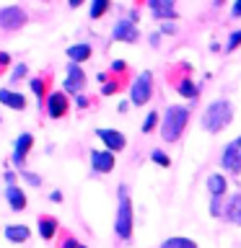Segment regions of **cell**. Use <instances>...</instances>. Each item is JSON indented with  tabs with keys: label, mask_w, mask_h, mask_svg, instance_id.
Here are the masks:
<instances>
[{
	"label": "cell",
	"mask_w": 241,
	"mask_h": 248,
	"mask_svg": "<svg viewBox=\"0 0 241 248\" xmlns=\"http://www.w3.org/2000/svg\"><path fill=\"white\" fill-rule=\"evenodd\" d=\"M231 119H233V106L225 98H218L205 108V114H202V129L218 135V132H223L228 127Z\"/></svg>",
	"instance_id": "6da1fadb"
},
{
	"label": "cell",
	"mask_w": 241,
	"mask_h": 248,
	"mask_svg": "<svg viewBox=\"0 0 241 248\" xmlns=\"http://www.w3.org/2000/svg\"><path fill=\"white\" fill-rule=\"evenodd\" d=\"M189 122V108L184 106H169L166 114H163V122H161V137L166 142H176L182 137V132Z\"/></svg>",
	"instance_id": "7a4b0ae2"
},
{
	"label": "cell",
	"mask_w": 241,
	"mask_h": 248,
	"mask_svg": "<svg viewBox=\"0 0 241 248\" xmlns=\"http://www.w3.org/2000/svg\"><path fill=\"white\" fill-rule=\"evenodd\" d=\"M114 230L122 240H127L132 235V204H130V197H127V189H124V186H120V207H117Z\"/></svg>",
	"instance_id": "3957f363"
},
{
	"label": "cell",
	"mask_w": 241,
	"mask_h": 248,
	"mask_svg": "<svg viewBox=\"0 0 241 248\" xmlns=\"http://www.w3.org/2000/svg\"><path fill=\"white\" fill-rule=\"evenodd\" d=\"M151 93H153V75L148 73V70H143V73L135 78V83H132L130 98H132V104H135V106H143V104L151 101Z\"/></svg>",
	"instance_id": "277c9868"
},
{
	"label": "cell",
	"mask_w": 241,
	"mask_h": 248,
	"mask_svg": "<svg viewBox=\"0 0 241 248\" xmlns=\"http://www.w3.org/2000/svg\"><path fill=\"white\" fill-rule=\"evenodd\" d=\"M221 163L225 170H231V173H241V137L231 140L228 145H225V150L221 155Z\"/></svg>",
	"instance_id": "5b68a950"
},
{
	"label": "cell",
	"mask_w": 241,
	"mask_h": 248,
	"mask_svg": "<svg viewBox=\"0 0 241 248\" xmlns=\"http://www.w3.org/2000/svg\"><path fill=\"white\" fill-rule=\"evenodd\" d=\"M23 23H26V13H23V8L8 5V8H3V11H0V29L13 31V29H21Z\"/></svg>",
	"instance_id": "8992f818"
},
{
	"label": "cell",
	"mask_w": 241,
	"mask_h": 248,
	"mask_svg": "<svg viewBox=\"0 0 241 248\" xmlns=\"http://www.w3.org/2000/svg\"><path fill=\"white\" fill-rule=\"evenodd\" d=\"M96 135H99L101 142L106 145L109 153H117V150H122V147L127 145L124 135H122V132H117V129H96Z\"/></svg>",
	"instance_id": "52a82bcc"
},
{
	"label": "cell",
	"mask_w": 241,
	"mask_h": 248,
	"mask_svg": "<svg viewBox=\"0 0 241 248\" xmlns=\"http://www.w3.org/2000/svg\"><path fill=\"white\" fill-rule=\"evenodd\" d=\"M91 166L96 173H109L114 168V153L109 150H93L91 153Z\"/></svg>",
	"instance_id": "ba28073f"
},
{
	"label": "cell",
	"mask_w": 241,
	"mask_h": 248,
	"mask_svg": "<svg viewBox=\"0 0 241 248\" xmlns=\"http://www.w3.org/2000/svg\"><path fill=\"white\" fill-rule=\"evenodd\" d=\"M148 8H151V13H153L158 21L176 18V8H174V3H171V0H148Z\"/></svg>",
	"instance_id": "9c48e42d"
},
{
	"label": "cell",
	"mask_w": 241,
	"mask_h": 248,
	"mask_svg": "<svg viewBox=\"0 0 241 248\" xmlns=\"http://www.w3.org/2000/svg\"><path fill=\"white\" fill-rule=\"evenodd\" d=\"M68 111V96L65 93H52L50 98H47V114L52 116V119H60V116H65Z\"/></svg>",
	"instance_id": "30bf717a"
},
{
	"label": "cell",
	"mask_w": 241,
	"mask_h": 248,
	"mask_svg": "<svg viewBox=\"0 0 241 248\" xmlns=\"http://www.w3.org/2000/svg\"><path fill=\"white\" fill-rule=\"evenodd\" d=\"M83 83H86V75H83V70L75 65V62H70L68 65V78H65V91L68 93H78L83 88Z\"/></svg>",
	"instance_id": "8fae6325"
},
{
	"label": "cell",
	"mask_w": 241,
	"mask_h": 248,
	"mask_svg": "<svg viewBox=\"0 0 241 248\" xmlns=\"http://www.w3.org/2000/svg\"><path fill=\"white\" fill-rule=\"evenodd\" d=\"M112 36H114V39H120V42H135V39H138L135 21H130V18L117 21V26H114V31H112Z\"/></svg>",
	"instance_id": "7c38bea8"
},
{
	"label": "cell",
	"mask_w": 241,
	"mask_h": 248,
	"mask_svg": "<svg viewBox=\"0 0 241 248\" xmlns=\"http://www.w3.org/2000/svg\"><path fill=\"white\" fill-rule=\"evenodd\" d=\"M31 145H34V137H31V135H21L18 140H16V145H13V163H16V166H23V160H26V153L31 150Z\"/></svg>",
	"instance_id": "4fadbf2b"
},
{
	"label": "cell",
	"mask_w": 241,
	"mask_h": 248,
	"mask_svg": "<svg viewBox=\"0 0 241 248\" xmlns=\"http://www.w3.org/2000/svg\"><path fill=\"white\" fill-rule=\"evenodd\" d=\"M233 225H241V194H233V197L225 202V212H223Z\"/></svg>",
	"instance_id": "5bb4252c"
},
{
	"label": "cell",
	"mask_w": 241,
	"mask_h": 248,
	"mask_svg": "<svg viewBox=\"0 0 241 248\" xmlns=\"http://www.w3.org/2000/svg\"><path fill=\"white\" fill-rule=\"evenodd\" d=\"M5 199H8V204H11L16 212L26 209V197H23V191L18 189V186H8V189H5Z\"/></svg>",
	"instance_id": "9a60e30c"
},
{
	"label": "cell",
	"mask_w": 241,
	"mask_h": 248,
	"mask_svg": "<svg viewBox=\"0 0 241 248\" xmlns=\"http://www.w3.org/2000/svg\"><path fill=\"white\" fill-rule=\"evenodd\" d=\"M0 104L21 111V108H26V98H23L21 93H13V91H0Z\"/></svg>",
	"instance_id": "2e32d148"
},
{
	"label": "cell",
	"mask_w": 241,
	"mask_h": 248,
	"mask_svg": "<svg viewBox=\"0 0 241 248\" xmlns=\"http://www.w3.org/2000/svg\"><path fill=\"white\" fill-rule=\"evenodd\" d=\"M225 178L221 173H213V176H207V191H210V197H223L225 194Z\"/></svg>",
	"instance_id": "e0dca14e"
},
{
	"label": "cell",
	"mask_w": 241,
	"mask_h": 248,
	"mask_svg": "<svg viewBox=\"0 0 241 248\" xmlns=\"http://www.w3.org/2000/svg\"><path fill=\"white\" fill-rule=\"evenodd\" d=\"M5 238L13 240V243H23V240H29V228L26 225H8Z\"/></svg>",
	"instance_id": "ac0fdd59"
},
{
	"label": "cell",
	"mask_w": 241,
	"mask_h": 248,
	"mask_svg": "<svg viewBox=\"0 0 241 248\" xmlns=\"http://www.w3.org/2000/svg\"><path fill=\"white\" fill-rule=\"evenodd\" d=\"M68 57L73 60L75 65H78V62H86V60L91 57V46L88 44H73V46H68Z\"/></svg>",
	"instance_id": "d6986e66"
},
{
	"label": "cell",
	"mask_w": 241,
	"mask_h": 248,
	"mask_svg": "<svg viewBox=\"0 0 241 248\" xmlns=\"http://www.w3.org/2000/svg\"><path fill=\"white\" fill-rule=\"evenodd\" d=\"M54 232H57V220H52V217H42L39 220V235L42 238H54Z\"/></svg>",
	"instance_id": "ffe728a7"
},
{
	"label": "cell",
	"mask_w": 241,
	"mask_h": 248,
	"mask_svg": "<svg viewBox=\"0 0 241 248\" xmlns=\"http://www.w3.org/2000/svg\"><path fill=\"white\" fill-rule=\"evenodd\" d=\"M161 248H197V243L189 238H169L161 243Z\"/></svg>",
	"instance_id": "44dd1931"
},
{
	"label": "cell",
	"mask_w": 241,
	"mask_h": 248,
	"mask_svg": "<svg viewBox=\"0 0 241 248\" xmlns=\"http://www.w3.org/2000/svg\"><path fill=\"white\" fill-rule=\"evenodd\" d=\"M176 91L182 93L184 98H194V96H197V85H194L192 80H187V78H184V80H179V83H176Z\"/></svg>",
	"instance_id": "7402d4cb"
},
{
	"label": "cell",
	"mask_w": 241,
	"mask_h": 248,
	"mask_svg": "<svg viewBox=\"0 0 241 248\" xmlns=\"http://www.w3.org/2000/svg\"><path fill=\"white\" fill-rule=\"evenodd\" d=\"M109 11V0H96V3L91 5V18H101Z\"/></svg>",
	"instance_id": "603a6c76"
},
{
	"label": "cell",
	"mask_w": 241,
	"mask_h": 248,
	"mask_svg": "<svg viewBox=\"0 0 241 248\" xmlns=\"http://www.w3.org/2000/svg\"><path fill=\"white\" fill-rule=\"evenodd\" d=\"M223 212H225V204L221 202V197H213V199H210V215H213V217H221Z\"/></svg>",
	"instance_id": "cb8c5ba5"
},
{
	"label": "cell",
	"mask_w": 241,
	"mask_h": 248,
	"mask_svg": "<svg viewBox=\"0 0 241 248\" xmlns=\"http://www.w3.org/2000/svg\"><path fill=\"white\" fill-rule=\"evenodd\" d=\"M151 158H153L155 163H158V166H163V168H166V166H171V160H169V155H166V153H163V150H153V153H151Z\"/></svg>",
	"instance_id": "d4e9b609"
},
{
	"label": "cell",
	"mask_w": 241,
	"mask_h": 248,
	"mask_svg": "<svg viewBox=\"0 0 241 248\" xmlns=\"http://www.w3.org/2000/svg\"><path fill=\"white\" fill-rule=\"evenodd\" d=\"M155 124H158V114L151 111V114L145 116V122H143V132H151V129H155Z\"/></svg>",
	"instance_id": "484cf974"
},
{
	"label": "cell",
	"mask_w": 241,
	"mask_h": 248,
	"mask_svg": "<svg viewBox=\"0 0 241 248\" xmlns=\"http://www.w3.org/2000/svg\"><path fill=\"white\" fill-rule=\"evenodd\" d=\"M239 44H241V31H233V34L228 36V44H225V49H228V52H233Z\"/></svg>",
	"instance_id": "4316f807"
},
{
	"label": "cell",
	"mask_w": 241,
	"mask_h": 248,
	"mask_svg": "<svg viewBox=\"0 0 241 248\" xmlns=\"http://www.w3.org/2000/svg\"><path fill=\"white\" fill-rule=\"evenodd\" d=\"M31 91L36 93V98H42V93H44V83L39 80V78H34V80H31Z\"/></svg>",
	"instance_id": "83f0119b"
},
{
	"label": "cell",
	"mask_w": 241,
	"mask_h": 248,
	"mask_svg": "<svg viewBox=\"0 0 241 248\" xmlns=\"http://www.w3.org/2000/svg\"><path fill=\"white\" fill-rule=\"evenodd\" d=\"M23 178H26L31 186H39V184H42V178H39L36 173H29V170H23Z\"/></svg>",
	"instance_id": "f1b7e54d"
},
{
	"label": "cell",
	"mask_w": 241,
	"mask_h": 248,
	"mask_svg": "<svg viewBox=\"0 0 241 248\" xmlns=\"http://www.w3.org/2000/svg\"><path fill=\"white\" fill-rule=\"evenodd\" d=\"M161 31H163V34H174V31H176V23L163 21V23H161Z\"/></svg>",
	"instance_id": "f546056e"
},
{
	"label": "cell",
	"mask_w": 241,
	"mask_h": 248,
	"mask_svg": "<svg viewBox=\"0 0 241 248\" xmlns=\"http://www.w3.org/2000/svg\"><path fill=\"white\" fill-rule=\"evenodd\" d=\"M23 75H26V65H18V67L13 70L11 78H13V80H18V78H23Z\"/></svg>",
	"instance_id": "4dcf8cb0"
},
{
	"label": "cell",
	"mask_w": 241,
	"mask_h": 248,
	"mask_svg": "<svg viewBox=\"0 0 241 248\" xmlns=\"http://www.w3.org/2000/svg\"><path fill=\"white\" fill-rule=\"evenodd\" d=\"M101 91H104V96H109V93H114V91H117V85H114V83H106Z\"/></svg>",
	"instance_id": "1f68e13d"
},
{
	"label": "cell",
	"mask_w": 241,
	"mask_h": 248,
	"mask_svg": "<svg viewBox=\"0 0 241 248\" xmlns=\"http://www.w3.org/2000/svg\"><path fill=\"white\" fill-rule=\"evenodd\" d=\"M112 70H117V73H122V70H124V60H114Z\"/></svg>",
	"instance_id": "d6a6232c"
},
{
	"label": "cell",
	"mask_w": 241,
	"mask_h": 248,
	"mask_svg": "<svg viewBox=\"0 0 241 248\" xmlns=\"http://www.w3.org/2000/svg\"><path fill=\"white\" fill-rule=\"evenodd\" d=\"M78 106L86 108V106H88V98H86V96H78Z\"/></svg>",
	"instance_id": "836d02e7"
},
{
	"label": "cell",
	"mask_w": 241,
	"mask_h": 248,
	"mask_svg": "<svg viewBox=\"0 0 241 248\" xmlns=\"http://www.w3.org/2000/svg\"><path fill=\"white\" fill-rule=\"evenodd\" d=\"M50 199H52V202H62V194H60V191H52Z\"/></svg>",
	"instance_id": "e575fe53"
},
{
	"label": "cell",
	"mask_w": 241,
	"mask_h": 248,
	"mask_svg": "<svg viewBox=\"0 0 241 248\" xmlns=\"http://www.w3.org/2000/svg\"><path fill=\"white\" fill-rule=\"evenodd\" d=\"M231 13H233V16H241V0H239V3L231 8Z\"/></svg>",
	"instance_id": "d590c367"
},
{
	"label": "cell",
	"mask_w": 241,
	"mask_h": 248,
	"mask_svg": "<svg viewBox=\"0 0 241 248\" xmlns=\"http://www.w3.org/2000/svg\"><path fill=\"white\" fill-rule=\"evenodd\" d=\"M78 246H81V243H75V240H65V246H62V248H78Z\"/></svg>",
	"instance_id": "8d00e7d4"
},
{
	"label": "cell",
	"mask_w": 241,
	"mask_h": 248,
	"mask_svg": "<svg viewBox=\"0 0 241 248\" xmlns=\"http://www.w3.org/2000/svg\"><path fill=\"white\" fill-rule=\"evenodd\" d=\"M5 181H8V186H13V181H16V176H13V173H5Z\"/></svg>",
	"instance_id": "74e56055"
},
{
	"label": "cell",
	"mask_w": 241,
	"mask_h": 248,
	"mask_svg": "<svg viewBox=\"0 0 241 248\" xmlns=\"http://www.w3.org/2000/svg\"><path fill=\"white\" fill-rule=\"evenodd\" d=\"M0 62H11V57H8L5 52H0Z\"/></svg>",
	"instance_id": "f35d334b"
},
{
	"label": "cell",
	"mask_w": 241,
	"mask_h": 248,
	"mask_svg": "<svg viewBox=\"0 0 241 248\" xmlns=\"http://www.w3.org/2000/svg\"><path fill=\"white\" fill-rule=\"evenodd\" d=\"M78 248H86V246H78Z\"/></svg>",
	"instance_id": "ab89813d"
}]
</instances>
